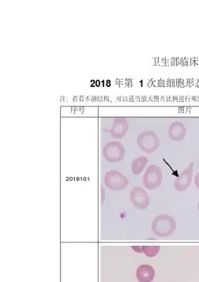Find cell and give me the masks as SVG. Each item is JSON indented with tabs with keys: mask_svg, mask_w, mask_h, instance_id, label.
<instances>
[{
	"mask_svg": "<svg viewBox=\"0 0 199 282\" xmlns=\"http://www.w3.org/2000/svg\"><path fill=\"white\" fill-rule=\"evenodd\" d=\"M187 131V127L182 122L174 121L168 127V136L173 141H180L185 138Z\"/></svg>",
	"mask_w": 199,
	"mask_h": 282,
	"instance_id": "obj_9",
	"label": "cell"
},
{
	"mask_svg": "<svg viewBox=\"0 0 199 282\" xmlns=\"http://www.w3.org/2000/svg\"><path fill=\"white\" fill-rule=\"evenodd\" d=\"M137 143L142 151L151 153L158 149L160 141L154 131H145L137 136Z\"/></svg>",
	"mask_w": 199,
	"mask_h": 282,
	"instance_id": "obj_4",
	"label": "cell"
},
{
	"mask_svg": "<svg viewBox=\"0 0 199 282\" xmlns=\"http://www.w3.org/2000/svg\"><path fill=\"white\" fill-rule=\"evenodd\" d=\"M163 178V173L161 168L152 165L146 169L142 178V183L149 190H155L161 186Z\"/></svg>",
	"mask_w": 199,
	"mask_h": 282,
	"instance_id": "obj_3",
	"label": "cell"
},
{
	"mask_svg": "<svg viewBox=\"0 0 199 282\" xmlns=\"http://www.w3.org/2000/svg\"><path fill=\"white\" fill-rule=\"evenodd\" d=\"M132 248L135 252L143 253V246H132Z\"/></svg>",
	"mask_w": 199,
	"mask_h": 282,
	"instance_id": "obj_13",
	"label": "cell"
},
{
	"mask_svg": "<svg viewBox=\"0 0 199 282\" xmlns=\"http://www.w3.org/2000/svg\"><path fill=\"white\" fill-rule=\"evenodd\" d=\"M176 229V222L175 219L169 215H158L152 222L153 233L160 237H167L173 234Z\"/></svg>",
	"mask_w": 199,
	"mask_h": 282,
	"instance_id": "obj_1",
	"label": "cell"
},
{
	"mask_svg": "<svg viewBox=\"0 0 199 282\" xmlns=\"http://www.w3.org/2000/svg\"><path fill=\"white\" fill-rule=\"evenodd\" d=\"M194 165V161H191L189 166L184 169L175 179L174 186L178 191H186L190 187L193 178Z\"/></svg>",
	"mask_w": 199,
	"mask_h": 282,
	"instance_id": "obj_6",
	"label": "cell"
},
{
	"mask_svg": "<svg viewBox=\"0 0 199 282\" xmlns=\"http://www.w3.org/2000/svg\"><path fill=\"white\" fill-rule=\"evenodd\" d=\"M195 184L199 189V172L197 173V175L195 176Z\"/></svg>",
	"mask_w": 199,
	"mask_h": 282,
	"instance_id": "obj_14",
	"label": "cell"
},
{
	"mask_svg": "<svg viewBox=\"0 0 199 282\" xmlns=\"http://www.w3.org/2000/svg\"><path fill=\"white\" fill-rule=\"evenodd\" d=\"M104 184L112 191H121L128 187L129 181L120 172L109 171L104 176Z\"/></svg>",
	"mask_w": 199,
	"mask_h": 282,
	"instance_id": "obj_5",
	"label": "cell"
},
{
	"mask_svg": "<svg viewBox=\"0 0 199 282\" xmlns=\"http://www.w3.org/2000/svg\"><path fill=\"white\" fill-rule=\"evenodd\" d=\"M130 199L137 209H146L149 207V198L145 190L139 187H133L130 192Z\"/></svg>",
	"mask_w": 199,
	"mask_h": 282,
	"instance_id": "obj_7",
	"label": "cell"
},
{
	"mask_svg": "<svg viewBox=\"0 0 199 282\" xmlns=\"http://www.w3.org/2000/svg\"><path fill=\"white\" fill-rule=\"evenodd\" d=\"M148 159L144 156L134 158L132 161V171L134 175H139L141 172L143 171L145 165H147Z\"/></svg>",
	"mask_w": 199,
	"mask_h": 282,
	"instance_id": "obj_11",
	"label": "cell"
},
{
	"mask_svg": "<svg viewBox=\"0 0 199 282\" xmlns=\"http://www.w3.org/2000/svg\"><path fill=\"white\" fill-rule=\"evenodd\" d=\"M198 210H199V204H198Z\"/></svg>",
	"mask_w": 199,
	"mask_h": 282,
	"instance_id": "obj_15",
	"label": "cell"
},
{
	"mask_svg": "<svg viewBox=\"0 0 199 282\" xmlns=\"http://www.w3.org/2000/svg\"><path fill=\"white\" fill-rule=\"evenodd\" d=\"M159 246H143V253L147 257L152 258L159 252Z\"/></svg>",
	"mask_w": 199,
	"mask_h": 282,
	"instance_id": "obj_12",
	"label": "cell"
},
{
	"mask_svg": "<svg viewBox=\"0 0 199 282\" xmlns=\"http://www.w3.org/2000/svg\"><path fill=\"white\" fill-rule=\"evenodd\" d=\"M136 276L138 282H151L155 277V270L150 265H141L137 267Z\"/></svg>",
	"mask_w": 199,
	"mask_h": 282,
	"instance_id": "obj_10",
	"label": "cell"
},
{
	"mask_svg": "<svg viewBox=\"0 0 199 282\" xmlns=\"http://www.w3.org/2000/svg\"><path fill=\"white\" fill-rule=\"evenodd\" d=\"M129 123L125 118H116L109 130V134L113 139H121L128 132Z\"/></svg>",
	"mask_w": 199,
	"mask_h": 282,
	"instance_id": "obj_8",
	"label": "cell"
},
{
	"mask_svg": "<svg viewBox=\"0 0 199 282\" xmlns=\"http://www.w3.org/2000/svg\"><path fill=\"white\" fill-rule=\"evenodd\" d=\"M102 154L108 162L117 163L124 159L125 149L124 145L120 141H111L104 145L102 149Z\"/></svg>",
	"mask_w": 199,
	"mask_h": 282,
	"instance_id": "obj_2",
	"label": "cell"
}]
</instances>
